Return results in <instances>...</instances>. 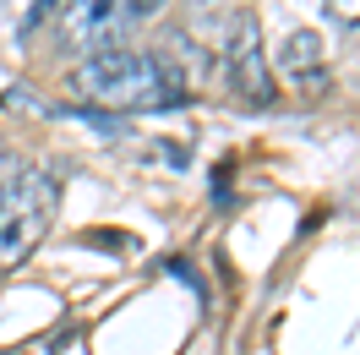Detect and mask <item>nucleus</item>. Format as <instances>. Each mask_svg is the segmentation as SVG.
Returning a JSON list of instances; mask_svg holds the SVG:
<instances>
[{
    "mask_svg": "<svg viewBox=\"0 0 360 355\" xmlns=\"http://www.w3.org/2000/svg\"><path fill=\"white\" fill-rule=\"evenodd\" d=\"M71 88L93 104H110V110H169L186 99L175 71L153 49H131V44L82 55V66L71 71Z\"/></svg>",
    "mask_w": 360,
    "mask_h": 355,
    "instance_id": "nucleus-1",
    "label": "nucleus"
},
{
    "mask_svg": "<svg viewBox=\"0 0 360 355\" xmlns=\"http://www.w3.org/2000/svg\"><path fill=\"white\" fill-rule=\"evenodd\" d=\"M55 175L49 170H22L0 192V273L22 268L27 251L44 241L49 219H55Z\"/></svg>",
    "mask_w": 360,
    "mask_h": 355,
    "instance_id": "nucleus-2",
    "label": "nucleus"
},
{
    "mask_svg": "<svg viewBox=\"0 0 360 355\" xmlns=\"http://www.w3.org/2000/svg\"><path fill=\"white\" fill-rule=\"evenodd\" d=\"M158 6L164 0H66L60 23H55V39L66 49L98 55V49H115L136 23H148Z\"/></svg>",
    "mask_w": 360,
    "mask_h": 355,
    "instance_id": "nucleus-3",
    "label": "nucleus"
},
{
    "mask_svg": "<svg viewBox=\"0 0 360 355\" xmlns=\"http://www.w3.org/2000/svg\"><path fill=\"white\" fill-rule=\"evenodd\" d=\"M224 82L246 104H268L273 99V77H268V49H262V27L251 11H240L229 23V39H224Z\"/></svg>",
    "mask_w": 360,
    "mask_h": 355,
    "instance_id": "nucleus-4",
    "label": "nucleus"
},
{
    "mask_svg": "<svg viewBox=\"0 0 360 355\" xmlns=\"http://www.w3.org/2000/svg\"><path fill=\"white\" fill-rule=\"evenodd\" d=\"M278 66L290 71L300 88L322 93V88H328V49H322V33H311V27L290 33V39H284V49H278Z\"/></svg>",
    "mask_w": 360,
    "mask_h": 355,
    "instance_id": "nucleus-5",
    "label": "nucleus"
},
{
    "mask_svg": "<svg viewBox=\"0 0 360 355\" xmlns=\"http://www.w3.org/2000/svg\"><path fill=\"white\" fill-rule=\"evenodd\" d=\"M22 170H27L22 158H6V154H0V192H6V186H11L17 175H22Z\"/></svg>",
    "mask_w": 360,
    "mask_h": 355,
    "instance_id": "nucleus-6",
    "label": "nucleus"
}]
</instances>
